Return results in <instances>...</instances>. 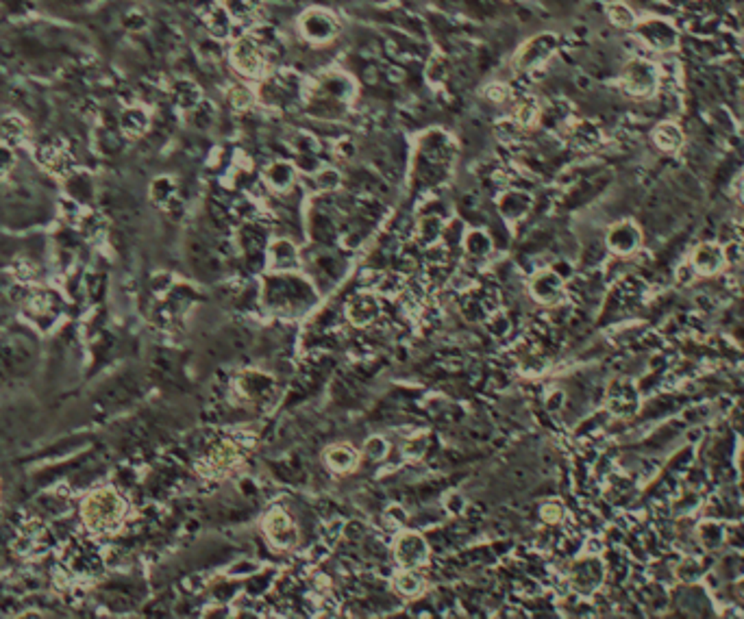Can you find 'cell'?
I'll use <instances>...</instances> for the list:
<instances>
[{
  "mask_svg": "<svg viewBox=\"0 0 744 619\" xmlns=\"http://www.w3.org/2000/svg\"><path fill=\"white\" fill-rule=\"evenodd\" d=\"M257 98L272 109H286L299 98H305V81L294 70H277L259 79Z\"/></svg>",
  "mask_w": 744,
  "mask_h": 619,
  "instance_id": "obj_1",
  "label": "cell"
},
{
  "mask_svg": "<svg viewBox=\"0 0 744 619\" xmlns=\"http://www.w3.org/2000/svg\"><path fill=\"white\" fill-rule=\"evenodd\" d=\"M231 68L244 79H261L268 74V53L259 44V39L250 31L240 33L233 37L231 50H229Z\"/></svg>",
  "mask_w": 744,
  "mask_h": 619,
  "instance_id": "obj_2",
  "label": "cell"
},
{
  "mask_svg": "<svg viewBox=\"0 0 744 619\" xmlns=\"http://www.w3.org/2000/svg\"><path fill=\"white\" fill-rule=\"evenodd\" d=\"M314 302V292L311 287L303 280L290 276V272L286 274H277L270 280L266 283V305L279 309V311H290L294 305L296 307H307Z\"/></svg>",
  "mask_w": 744,
  "mask_h": 619,
  "instance_id": "obj_3",
  "label": "cell"
},
{
  "mask_svg": "<svg viewBox=\"0 0 744 619\" xmlns=\"http://www.w3.org/2000/svg\"><path fill=\"white\" fill-rule=\"evenodd\" d=\"M296 26H299L301 37L307 44H311V46H326V44L335 41L340 35L337 18L329 9H320V7H311L303 11Z\"/></svg>",
  "mask_w": 744,
  "mask_h": 619,
  "instance_id": "obj_4",
  "label": "cell"
},
{
  "mask_svg": "<svg viewBox=\"0 0 744 619\" xmlns=\"http://www.w3.org/2000/svg\"><path fill=\"white\" fill-rule=\"evenodd\" d=\"M557 46H559V37L555 33H538V35L529 37L523 46L518 48V53L514 57L516 70L525 72V74L538 72L540 68L546 66L548 59L557 53Z\"/></svg>",
  "mask_w": 744,
  "mask_h": 619,
  "instance_id": "obj_5",
  "label": "cell"
},
{
  "mask_svg": "<svg viewBox=\"0 0 744 619\" xmlns=\"http://www.w3.org/2000/svg\"><path fill=\"white\" fill-rule=\"evenodd\" d=\"M622 85L631 96H638V98L653 96L658 92V85H660V70L655 64L647 61V59H631V61L624 66Z\"/></svg>",
  "mask_w": 744,
  "mask_h": 619,
  "instance_id": "obj_6",
  "label": "cell"
},
{
  "mask_svg": "<svg viewBox=\"0 0 744 619\" xmlns=\"http://www.w3.org/2000/svg\"><path fill=\"white\" fill-rule=\"evenodd\" d=\"M122 513H124V504L120 497L111 491H102V493H96L92 500L87 502L85 515H87L89 524L96 528H111L122 517Z\"/></svg>",
  "mask_w": 744,
  "mask_h": 619,
  "instance_id": "obj_7",
  "label": "cell"
},
{
  "mask_svg": "<svg viewBox=\"0 0 744 619\" xmlns=\"http://www.w3.org/2000/svg\"><path fill=\"white\" fill-rule=\"evenodd\" d=\"M266 267L275 274H286V272H296L301 267V254L292 239L279 237L270 241L266 248Z\"/></svg>",
  "mask_w": 744,
  "mask_h": 619,
  "instance_id": "obj_8",
  "label": "cell"
},
{
  "mask_svg": "<svg viewBox=\"0 0 744 619\" xmlns=\"http://www.w3.org/2000/svg\"><path fill=\"white\" fill-rule=\"evenodd\" d=\"M394 556L398 565L416 569L429 561V543L418 533H400L394 543Z\"/></svg>",
  "mask_w": 744,
  "mask_h": 619,
  "instance_id": "obj_9",
  "label": "cell"
},
{
  "mask_svg": "<svg viewBox=\"0 0 744 619\" xmlns=\"http://www.w3.org/2000/svg\"><path fill=\"white\" fill-rule=\"evenodd\" d=\"M263 528H266V537L270 539L272 546L281 550H290L299 543V528H296L292 517L283 511L272 508L268 513V517L263 520Z\"/></svg>",
  "mask_w": 744,
  "mask_h": 619,
  "instance_id": "obj_10",
  "label": "cell"
},
{
  "mask_svg": "<svg viewBox=\"0 0 744 619\" xmlns=\"http://www.w3.org/2000/svg\"><path fill=\"white\" fill-rule=\"evenodd\" d=\"M529 292L533 300L542 305H555L564 296V280L555 269H540L529 280Z\"/></svg>",
  "mask_w": 744,
  "mask_h": 619,
  "instance_id": "obj_11",
  "label": "cell"
},
{
  "mask_svg": "<svg viewBox=\"0 0 744 619\" xmlns=\"http://www.w3.org/2000/svg\"><path fill=\"white\" fill-rule=\"evenodd\" d=\"M499 216L508 222H520L529 216L533 209V198L529 191L523 189H505L496 198Z\"/></svg>",
  "mask_w": 744,
  "mask_h": 619,
  "instance_id": "obj_12",
  "label": "cell"
},
{
  "mask_svg": "<svg viewBox=\"0 0 744 619\" xmlns=\"http://www.w3.org/2000/svg\"><path fill=\"white\" fill-rule=\"evenodd\" d=\"M640 239H642V235H640L638 226H635L633 222H629V220H624V222L614 224L612 229L607 231V239H605V241H607V248L612 250V252H616V254H631L633 250H638Z\"/></svg>",
  "mask_w": 744,
  "mask_h": 619,
  "instance_id": "obj_13",
  "label": "cell"
},
{
  "mask_svg": "<svg viewBox=\"0 0 744 619\" xmlns=\"http://www.w3.org/2000/svg\"><path fill=\"white\" fill-rule=\"evenodd\" d=\"M263 180H266V185L277 193L290 191L296 183V165L292 161H283V159L272 161L263 170Z\"/></svg>",
  "mask_w": 744,
  "mask_h": 619,
  "instance_id": "obj_14",
  "label": "cell"
},
{
  "mask_svg": "<svg viewBox=\"0 0 744 619\" xmlns=\"http://www.w3.org/2000/svg\"><path fill=\"white\" fill-rule=\"evenodd\" d=\"M205 26L207 31H210V35L214 39H231L233 37V28H237L235 20L231 18V13L225 9V5L222 3H216L212 5L210 9L205 11Z\"/></svg>",
  "mask_w": 744,
  "mask_h": 619,
  "instance_id": "obj_15",
  "label": "cell"
},
{
  "mask_svg": "<svg viewBox=\"0 0 744 619\" xmlns=\"http://www.w3.org/2000/svg\"><path fill=\"white\" fill-rule=\"evenodd\" d=\"M346 313H348V320H351L353 324H357V326H368V324H372V322L379 318L381 305H379L377 296H372V294H360V296H355V298L348 302Z\"/></svg>",
  "mask_w": 744,
  "mask_h": 619,
  "instance_id": "obj_16",
  "label": "cell"
},
{
  "mask_svg": "<svg viewBox=\"0 0 744 619\" xmlns=\"http://www.w3.org/2000/svg\"><path fill=\"white\" fill-rule=\"evenodd\" d=\"M725 263V252L716 244H701L692 254V267L698 274H716Z\"/></svg>",
  "mask_w": 744,
  "mask_h": 619,
  "instance_id": "obj_17",
  "label": "cell"
},
{
  "mask_svg": "<svg viewBox=\"0 0 744 619\" xmlns=\"http://www.w3.org/2000/svg\"><path fill=\"white\" fill-rule=\"evenodd\" d=\"M640 37H642L651 48L658 50H668L677 44V33L673 31L666 22H647L642 28H640Z\"/></svg>",
  "mask_w": 744,
  "mask_h": 619,
  "instance_id": "obj_18",
  "label": "cell"
},
{
  "mask_svg": "<svg viewBox=\"0 0 744 619\" xmlns=\"http://www.w3.org/2000/svg\"><path fill=\"white\" fill-rule=\"evenodd\" d=\"M170 96L174 100L176 107H181L185 111H192L194 107H198V104L205 100L203 98V89L198 83L189 81V79H178L172 83L170 87Z\"/></svg>",
  "mask_w": 744,
  "mask_h": 619,
  "instance_id": "obj_19",
  "label": "cell"
},
{
  "mask_svg": "<svg viewBox=\"0 0 744 619\" xmlns=\"http://www.w3.org/2000/svg\"><path fill=\"white\" fill-rule=\"evenodd\" d=\"M324 461H326V465H329V470L346 474V472H353L357 467V463H360V455H357V450L353 446L337 444V446H331L329 450L324 452Z\"/></svg>",
  "mask_w": 744,
  "mask_h": 619,
  "instance_id": "obj_20",
  "label": "cell"
},
{
  "mask_svg": "<svg viewBox=\"0 0 744 619\" xmlns=\"http://www.w3.org/2000/svg\"><path fill=\"white\" fill-rule=\"evenodd\" d=\"M573 584L579 589V591H592L594 587L601 582V565L594 558H588V561H577L573 567V576H570Z\"/></svg>",
  "mask_w": 744,
  "mask_h": 619,
  "instance_id": "obj_21",
  "label": "cell"
},
{
  "mask_svg": "<svg viewBox=\"0 0 744 619\" xmlns=\"http://www.w3.org/2000/svg\"><path fill=\"white\" fill-rule=\"evenodd\" d=\"M461 246H464V252L472 259H485V256L494 250V241L485 231L481 229H472L468 233H464V239H461Z\"/></svg>",
  "mask_w": 744,
  "mask_h": 619,
  "instance_id": "obj_22",
  "label": "cell"
},
{
  "mask_svg": "<svg viewBox=\"0 0 744 619\" xmlns=\"http://www.w3.org/2000/svg\"><path fill=\"white\" fill-rule=\"evenodd\" d=\"M225 9L231 13V18L235 20V24H248L252 22L261 11L263 0H222Z\"/></svg>",
  "mask_w": 744,
  "mask_h": 619,
  "instance_id": "obj_23",
  "label": "cell"
},
{
  "mask_svg": "<svg viewBox=\"0 0 744 619\" xmlns=\"http://www.w3.org/2000/svg\"><path fill=\"white\" fill-rule=\"evenodd\" d=\"M540 115H542V107H540V102H538V98H535V96L525 94V96H520V98L516 100V107H514L512 117H514L523 128L533 126V124L540 120Z\"/></svg>",
  "mask_w": 744,
  "mask_h": 619,
  "instance_id": "obj_24",
  "label": "cell"
},
{
  "mask_svg": "<svg viewBox=\"0 0 744 619\" xmlns=\"http://www.w3.org/2000/svg\"><path fill=\"white\" fill-rule=\"evenodd\" d=\"M442 233H444V220L440 216H425L418 222V226H416V237H418V244H422V248L442 241Z\"/></svg>",
  "mask_w": 744,
  "mask_h": 619,
  "instance_id": "obj_25",
  "label": "cell"
},
{
  "mask_svg": "<svg viewBox=\"0 0 744 619\" xmlns=\"http://www.w3.org/2000/svg\"><path fill=\"white\" fill-rule=\"evenodd\" d=\"M653 140L655 144L666 150V153H673V150H679L683 144V133L677 124L673 122H662L655 131H653Z\"/></svg>",
  "mask_w": 744,
  "mask_h": 619,
  "instance_id": "obj_26",
  "label": "cell"
},
{
  "mask_svg": "<svg viewBox=\"0 0 744 619\" xmlns=\"http://www.w3.org/2000/svg\"><path fill=\"white\" fill-rule=\"evenodd\" d=\"M449 74H451L449 59H446L444 55H440V53L429 57V61H427V66H425V81H427L429 85H434V87L444 85L446 79H449Z\"/></svg>",
  "mask_w": 744,
  "mask_h": 619,
  "instance_id": "obj_27",
  "label": "cell"
},
{
  "mask_svg": "<svg viewBox=\"0 0 744 619\" xmlns=\"http://www.w3.org/2000/svg\"><path fill=\"white\" fill-rule=\"evenodd\" d=\"M227 98H229V104H231L235 111H246V109L252 107V104H255L257 92H252L248 85L237 83V85L229 87Z\"/></svg>",
  "mask_w": 744,
  "mask_h": 619,
  "instance_id": "obj_28",
  "label": "cell"
},
{
  "mask_svg": "<svg viewBox=\"0 0 744 619\" xmlns=\"http://www.w3.org/2000/svg\"><path fill=\"white\" fill-rule=\"evenodd\" d=\"M570 137H573V142H575L579 148H592V146L599 144L601 133H599V128L594 126L592 122H577V124L573 126Z\"/></svg>",
  "mask_w": 744,
  "mask_h": 619,
  "instance_id": "obj_29",
  "label": "cell"
},
{
  "mask_svg": "<svg viewBox=\"0 0 744 619\" xmlns=\"http://www.w3.org/2000/svg\"><path fill=\"white\" fill-rule=\"evenodd\" d=\"M607 16L618 28H633L635 26V13L624 3H612L607 7Z\"/></svg>",
  "mask_w": 744,
  "mask_h": 619,
  "instance_id": "obj_30",
  "label": "cell"
},
{
  "mask_svg": "<svg viewBox=\"0 0 744 619\" xmlns=\"http://www.w3.org/2000/svg\"><path fill=\"white\" fill-rule=\"evenodd\" d=\"M120 124H122L124 133H129V135H142L148 128V115L142 109H129V111H124Z\"/></svg>",
  "mask_w": 744,
  "mask_h": 619,
  "instance_id": "obj_31",
  "label": "cell"
},
{
  "mask_svg": "<svg viewBox=\"0 0 744 619\" xmlns=\"http://www.w3.org/2000/svg\"><path fill=\"white\" fill-rule=\"evenodd\" d=\"M314 180H316L318 191L331 193V191H337V189H340V185H342V174H340L335 168H320L318 172H314Z\"/></svg>",
  "mask_w": 744,
  "mask_h": 619,
  "instance_id": "obj_32",
  "label": "cell"
},
{
  "mask_svg": "<svg viewBox=\"0 0 744 619\" xmlns=\"http://www.w3.org/2000/svg\"><path fill=\"white\" fill-rule=\"evenodd\" d=\"M214 122H216V109H214V104L210 100H203L198 107L192 109V124H194L196 128L207 131Z\"/></svg>",
  "mask_w": 744,
  "mask_h": 619,
  "instance_id": "obj_33",
  "label": "cell"
},
{
  "mask_svg": "<svg viewBox=\"0 0 744 619\" xmlns=\"http://www.w3.org/2000/svg\"><path fill=\"white\" fill-rule=\"evenodd\" d=\"M394 587H396V591H400L403 596H416V593H420L422 580L416 576L413 571H407V569H405V571H398V573H396Z\"/></svg>",
  "mask_w": 744,
  "mask_h": 619,
  "instance_id": "obj_34",
  "label": "cell"
},
{
  "mask_svg": "<svg viewBox=\"0 0 744 619\" xmlns=\"http://www.w3.org/2000/svg\"><path fill=\"white\" fill-rule=\"evenodd\" d=\"M520 128H523V126H520L514 117H503V120H499V122L494 124L496 137H499L501 142H505V144L516 142V140L520 137Z\"/></svg>",
  "mask_w": 744,
  "mask_h": 619,
  "instance_id": "obj_35",
  "label": "cell"
},
{
  "mask_svg": "<svg viewBox=\"0 0 744 619\" xmlns=\"http://www.w3.org/2000/svg\"><path fill=\"white\" fill-rule=\"evenodd\" d=\"M483 96H485L490 102L501 104V102H505V100H510V98L514 96V92H512V85L494 81V83H490V85L483 89Z\"/></svg>",
  "mask_w": 744,
  "mask_h": 619,
  "instance_id": "obj_36",
  "label": "cell"
},
{
  "mask_svg": "<svg viewBox=\"0 0 744 619\" xmlns=\"http://www.w3.org/2000/svg\"><path fill=\"white\" fill-rule=\"evenodd\" d=\"M390 452V444L383 439V437H370V439L366 441L364 446V455L372 461H381L388 457Z\"/></svg>",
  "mask_w": 744,
  "mask_h": 619,
  "instance_id": "obj_37",
  "label": "cell"
},
{
  "mask_svg": "<svg viewBox=\"0 0 744 619\" xmlns=\"http://www.w3.org/2000/svg\"><path fill=\"white\" fill-rule=\"evenodd\" d=\"M151 193L157 202H170L174 198V183L170 178H157L153 183Z\"/></svg>",
  "mask_w": 744,
  "mask_h": 619,
  "instance_id": "obj_38",
  "label": "cell"
},
{
  "mask_svg": "<svg viewBox=\"0 0 744 619\" xmlns=\"http://www.w3.org/2000/svg\"><path fill=\"white\" fill-rule=\"evenodd\" d=\"M366 535H368V531H366V526L362 522L351 520L348 524L342 526V537H344L346 541H362V539H366Z\"/></svg>",
  "mask_w": 744,
  "mask_h": 619,
  "instance_id": "obj_39",
  "label": "cell"
},
{
  "mask_svg": "<svg viewBox=\"0 0 744 619\" xmlns=\"http://www.w3.org/2000/svg\"><path fill=\"white\" fill-rule=\"evenodd\" d=\"M487 328H490V333H492V335L503 337V335L510 333L512 322H510V318H505V315H501V313H496V315L492 313V318L487 320Z\"/></svg>",
  "mask_w": 744,
  "mask_h": 619,
  "instance_id": "obj_40",
  "label": "cell"
},
{
  "mask_svg": "<svg viewBox=\"0 0 744 619\" xmlns=\"http://www.w3.org/2000/svg\"><path fill=\"white\" fill-rule=\"evenodd\" d=\"M255 571H259V565L255 561H248V558H242V561H237L235 565L229 567V576H235V578H244V576H252Z\"/></svg>",
  "mask_w": 744,
  "mask_h": 619,
  "instance_id": "obj_41",
  "label": "cell"
},
{
  "mask_svg": "<svg viewBox=\"0 0 744 619\" xmlns=\"http://www.w3.org/2000/svg\"><path fill=\"white\" fill-rule=\"evenodd\" d=\"M405 457H413L418 459L427 452V437H409V441L405 444Z\"/></svg>",
  "mask_w": 744,
  "mask_h": 619,
  "instance_id": "obj_42",
  "label": "cell"
},
{
  "mask_svg": "<svg viewBox=\"0 0 744 619\" xmlns=\"http://www.w3.org/2000/svg\"><path fill=\"white\" fill-rule=\"evenodd\" d=\"M0 135L7 137V140H11V142H16V140L22 137V124L18 122L16 117H9L7 122L0 124Z\"/></svg>",
  "mask_w": 744,
  "mask_h": 619,
  "instance_id": "obj_43",
  "label": "cell"
},
{
  "mask_svg": "<svg viewBox=\"0 0 744 619\" xmlns=\"http://www.w3.org/2000/svg\"><path fill=\"white\" fill-rule=\"evenodd\" d=\"M464 495H461L459 491H451L449 495L444 497V506L449 513H453V515H459L461 511H464Z\"/></svg>",
  "mask_w": 744,
  "mask_h": 619,
  "instance_id": "obj_44",
  "label": "cell"
},
{
  "mask_svg": "<svg viewBox=\"0 0 744 619\" xmlns=\"http://www.w3.org/2000/svg\"><path fill=\"white\" fill-rule=\"evenodd\" d=\"M146 24H148V18L140 11H129L124 16V26L131 28V31H142Z\"/></svg>",
  "mask_w": 744,
  "mask_h": 619,
  "instance_id": "obj_45",
  "label": "cell"
},
{
  "mask_svg": "<svg viewBox=\"0 0 744 619\" xmlns=\"http://www.w3.org/2000/svg\"><path fill=\"white\" fill-rule=\"evenodd\" d=\"M561 517H564V508H561L559 504L550 502V504H544V506H542V520H544L546 524H557Z\"/></svg>",
  "mask_w": 744,
  "mask_h": 619,
  "instance_id": "obj_46",
  "label": "cell"
},
{
  "mask_svg": "<svg viewBox=\"0 0 744 619\" xmlns=\"http://www.w3.org/2000/svg\"><path fill=\"white\" fill-rule=\"evenodd\" d=\"M335 155H337V157H342V159H351V157L355 155V144H353L351 140H342V142H337V146H335Z\"/></svg>",
  "mask_w": 744,
  "mask_h": 619,
  "instance_id": "obj_47",
  "label": "cell"
},
{
  "mask_svg": "<svg viewBox=\"0 0 744 619\" xmlns=\"http://www.w3.org/2000/svg\"><path fill=\"white\" fill-rule=\"evenodd\" d=\"M13 163V157L7 148H0V170H7L9 165Z\"/></svg>",
  "mask_w": 744,
  "mask_h": 619,
  "instance_id": "obj_48",
  "label": "cell"
},
{
  "mask_svg": "<svg viewBox=\"0 0 744 619\" xmlns=\"http://www.w3.org/2000/svg\"><path fill=\"white\" fill-rule=\"evenodd\" d=\"M561 398H564L561 394H555V396H550V398H548V404H546V406H548L550 411H557L559 406H561V402H559Z\"/></svg>",
  "mask_w": 744,
  "mask_h": 619,
  "instance_id": "obj_49",
  "label": "cell"
},
{
  "mask_svg": "<svg viewBox=\"0 0 744 619\" xmlns=\"http://www.w3.org/2000/svg\"><path fill=\"white\" fill-rule=\"evenodd\" d=\"M740 591H742V596H744V580L740 582Z\"/></svg>",
  "mask_w": 744,
  "mask_h": 619,
  "instance_id": "obj_50",
  "label": "cell"
},
{
  "mask_svg": "<svg viewBox=\"0 0 744 619\" xmlns=\"http://www.w3.org/2000/svg\"><path fill=\"white\" fill-rule=\"evenodd\" d=\"M740 252H742V256H744V244L740 246Z\"/></svg>",
  "mask_w": 744,
  "mask_h": 619,
  "instance_id": "obj_51",
  "label": "cell"
},
{
  "mask_svg": "<svg viewBox=\"0 0 744 619\" xmlns=\"http://www.w3.org/2000/svg\"><path fill=\"white\" fill-rule=\"evenodd\" d=\"M508 3H520V0H508Z\"/></svg>",
  "mask_w": 744,
  "mask_h": 619,
  "instance_id": "obj_52",
  "label": "cell"
},
{
  "mask_svg": "<svg viewBox=\"0 0 744 619\" xmlns=\"http://www.w3.org/2000/svg\"><path fill=\"white\" fill-rule=\"evenodd\" d=\"M742 193H744V185H742Z\"/></svg>",
  "mask_w": 744,
  "mask_h": 619,
  "instance_id": "obj_53",
  "label": "cell"
}]
</instances>
